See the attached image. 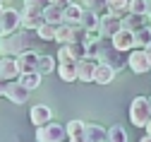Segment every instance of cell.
<instances>
[{
	"instance_id": "36",
	"label": "cell",
	"mask_w": 151,
	"mask_h": 142,
	"mask_svg": "<svg viewBox=\"0 0 151 142\" xmlns=\"http://www.w3.org/2000/svg\"><path fill=\"white\" fill-rule=\"evenodd\" d=\"M139 142H151V135H144V137H139Z\"/></svg>"
},
{
	"instance_id": "37",
	"label": "cell",
	"mask_w": 151,
	"mask_h": 142,
	"mask_svg": "<svg viewBox=\"0 0 151 142\" xmlns=\"http://www.w3.org/2000/svg\"><path fill=\"white\" fill-rule=\"evenodd\" d=\"M146 135H151V120H149V125H146Z\"/></svg>"
},
{
	"instance_id": "19",
	"label": "cell",
	"mask_w": 151,
	"mask_h": 142,
	"mask_svg": "<svg viewBox=\"0 0 151 142\" xmlns=\"http://www.w3.org/2000/svg\"><path fill=\"white\" fill-rule=\"evenodd\" d=\"M113 79H115V70H110L108 65L99 63L96 70H93V82H96V84H110Z\"/></svg>"
},
{
	"instance_id": "1",
	"label": "cell",
	"mask_w": 151,
	"mask_h": 142,
	"mask_svg": "<svg viewBox=\"0 0 151 142\" xmlns=\"http://www.w3.org/2000/svg\"><path fill=\"white\" fill-rule=\"evenodd\" d=\"M31 44H34V31H27V29H19L10 36H3L0 39V58H14L19 53L34 51Z\"/></svg>"
},
{
	"instance_id": "39",
	"label": "cell",
	"mask_w": 151,
	"mask_h": 142,
	"mask_svg": "<svg viewBox=\"0 0 151 142\" xmlns=\"http://www.w3.org/2000/svg\"><path fill=\"white\" fill-rule=\"evenodd\" d=\"M149 104H151V96H149Z\"/></svg>"
},
{
	"instance_id": "18",
	"label": "cell",
	"mask_w": 151,
	"mask_h": 142,
	"mask_svg": "<svg viewBox=\"0 0 151 142\" xmlns=\"http://www.w3.org/2000/svg\"><path fill=\"white\" fill-rule=\"evenodd\" d=\"M132 41H134V51H144L149 44H151V27H142L132 34Z\"/></svg>"
},
{
	"instance_id": "24",
	"label": "cell",
	"mask_w": 151,
	"mask_h": 142,
	"mask_svg": "<svg viewBox=\"0 0 151 142\" xmlns=\"http://www.w3.org/2000/svg\"><path fill=\"white\" fill-rule=\"evenodd\" d=\"M43 22H46V24H53V27H60V24H63V10L48 5V7L43 10Z\"/></svg>"
},
{
	"instance_id": "21",
	"label": "cell",
	"mask_w": 151,
	"mask_h": 142,
	"mask_svg": "<svg viewBox=\"0 0 151 142\" xmlns=\"http://www.w3.org/2000/svg\"><path fill=\"white\" fill-rule=\"evenodd\" d=\"M127 5H129V0H106V7L110 15H115L118 19H122L127 15Z\"/></svg>"
},
{
	"instance_id": "34",
	"label": "cell",
	"mask_w": 151,
	"mask_h": 142,
	"mask_svg": "<svg viewBox=\"0 0 151 142\" xmlns=\"http://www.w3.org/2000/svg\"><path fill=\"white\" fill-rule=\"evenodd\" d=\"M146 17L151 19V0H146Z\"/></svg>"
},
{
	"instance_id": "16",
	"label": "cell",
	"mask_w": 151,
	"mask_h": 142,
	"mask_svg": "<svg viewBox=\"0 0 151 142\" xmlns=\"http://www.w3.org/2000/svg\"><path fill=\"white\" fill-rule=\"evenodd\" d=\"M82 12H84L82 5L72 3L70 7L63 10V24H67V27H79V22H82Z\"/></svg>"
},
{
	"instance_id": "12",
	"label": "cell",
	"mask_w": 151,
	"mask_h": 142,
	"mask_svg": "<svg viewBox=\"0 0 151 142\" xmlns=\"http://www.w3.org/2000/svg\"><path fill=\"white\" fill-rule=\"evenodd\" d=\"M5 96L14 104H27L29 99V89L19 84V79H14V82H7V89H5Z\"/></svg>"
},
{
	"instance_id": "15",
	"label": "cell",
	"mask_w": 151,
	"mask_h": 142,
	"mask_svg": "<svg viewBox=\"0 0 151 142\" xmlns=\"http://www.w3.org/2000/svg\"><path fill=\"white\" fill-rule=\"evenodd\" d=\"M0 77L5 82H14L19 77V70H17V60L14 58H0Z\"/></svg>"
},
{
	"instance_id": "7",
	"label": "cell",
	"mask_w": 151,
	"mask_h": 142,
	"mask_svg": "<svg viewBox=\"0 0 151 142\" xmlns=\"http://www.w3.org/2000/svg\"><path fill=\"white\" fill-rule=\"evenodd\" d=\"M120 29H122V22H120L115 15L106 12V15L99 17V34H101V39H113Z\"/></svg>"
},
{
	"instance_id": "9",
	"label": "cell",
	"mask_w": 151,
	"mask_h": 142,
	"mask_svg": "<svg viewBox=\"0 0 151 142\" xmlns=\"http://www.w3.org/2000/svg\"><path fill=\"white\" fill-rule=\"evenodd\" d=\"M14 60H17V70H19V75H31V72H36L39 53H36V51H27V53H19Z\"/></svg>"
},
{
	"instance_id": "28",
	"label": "cell",
	"mask_w": 151,
	"mask_h": 142,
	"mask_svg": "<svg viewBox=\"0 0 151 142\" xmlns=\"http://www.w3.org/2000/svg\"><path fill=\"white\" fill-rule=\"evenodd\" d=\"M19 84H22V87H27V89L31 92V89H36V87L41 84V75H39V72H31V75H19Z\"/></svg>"
},
{
	"instance_id": "32",
	"label": "cell",
	"mask_w": 151,
	"mask_h": 142,
	"mask_svg": "<svg viewBox=\"0 0 151 142\" xmlns=\"http://www.w3.org/2000/svg\"><path fill=\"white\" fill-rule=\"evenodd\" d=\"M50 5H53V7H58V10H65V7L72 5V0H50Z\"/></svg>"
},
{
	"instance_id": "26",
	"label": "cell",
	"mask_w": 151,
	"mask_h": 142,
	"mask_svg": "<svg viewBox=\"0 0 151 142\" xmlns=\"http://www.w3.org/2000/svg\"><path fill=\"white\" fill-rule=\"evenodd\" d=\"M106 142H127V133L122 125H113L106 130Z\"/></svg>"
},
{
	"instance_id": "33",
	"label": "cell",
	"mask_w": 151,
	"mask_h": 142,
	"mask_svg": "<svg viewBox=\"0 0 151 142\" xmlns=\"http://www.w3.org/2000/svg\"><path fill=\"white\" fill-rule=\"evenodd\" d=\"M5 89H7V82L0 77V96H5Z\"/></svg>"
},
{
	"instance_id": "4",
	"label": "cell",
	"mask_w": 151,
	"mask_h": 142,
	"mask_svg": "<svg viewBox=\"0 0 151 142\" xmlns=\"http://www.w3.org/2000/svg\"><path fill=\"white\" fill-rule=\"evenodd\" d=\"M22 29V19H19V10H3L0 12V39L3 36H10L14 31H19Z\"/></svg>"
},
{
	"instance_id": "29",
	"label": "cell",
	"mask_w": 151,
	"mask_h": 142,
	"mask_svg": "<svg viewBox=\"0 0 151 142\" xmlns=\"http://www.w3.org/2000/svg\"><path fill=\"white\" fill-rule=\"evenodd\" d=\"M127 12H129V15H137V17H146V3H139V0H129Z\"/></svg>"
},
{
	"instance_id": "25",
	"label": "cell",
	"mask_w": 151,
	"mask_h": 142,
	"mask_svg": "<svg viewBox=\"0 0 151 142\" xmlns=\"http://www.w3.org/2000/svg\"><path fill=\"white\" fill-rule=\"evenodd\" d=\"M142 19H144V17H137V15H129V12H127V15L120 19V22H122V29H125V31H132V34H134L137 29L144 27V24H142Z\"/></svg>"
},
{
	"instance_id": "30",
	"label": "cell",
	"mask_w": 151,
	"mask_h": 142,
	"mask_svg": "<svg viewBox=\"0 0 151 142\" xmlns=\"http://www.w3.org/2000/svg\"><path fill=\"white\" fill-rule=\"evenodd\" d=\"M48 5H50V0H24V7L34 10V12H43Z\"/></svg>"
},
{
	"instance_id": "31",
	"label": "cell",
	"mask_w": 151,
	"mask_h": 142,
	"mask_svg": "<svg viewBox=\"0 0 151 142\" xmlns=\"http://www.w3.org/2000/svg\"><path fill=\"white\" fill-rule=\"evenodd\" d=\"M82 3L86 5L84 10H91V12H96L99 7H103V5H106V0H82Z\"/></svg>"
},
{
	"instance_id": "14",
	"label": "cell",
	"mask_w": 151,
	"mask_h": 142,
	"mask_svg": "<svg viewBox=\"0 0 151 142\" xmlns=\"http://www.w3.org/2000/svg\"><path fill=\"white\" fill-rule=\"evenodd\" d=\"M96 60H89V58H82L77 60V79L82 82H93V70H96Z\"/></svg>"
},
{
	"instance_id": "8",
	"label": "cell",
	"mask_w": 151,
	"mask_h": 142,
	"mask_svg": "<svg viewBox=\"0 0 151 142\" xmlns=\"http://www.w3.org/2000/svg\"><path fill=\"white\" fill-rule=\"evenodd\" d=\"M127 65H129V70L134 72V75H146V72H151V63H149V58H146L144 51H132L129 58H127Z\"/></svg>"
},
{
	"instance_id": "11",
	"label": "cell",
	"mask_w": 151,
	"mask_h": 142,
	"mask_svg": "<svg viewBox=\"0 0 151 142\" xmlns=\"http://www.w3.org/2000/svg\"><path fill=\"white\" fill-rule=\"evenodd\" d=\"M29 118H31V125L41 128V125L50 123V118H53V111H50L46 104H36V106H31V111H29Z\"/></svg>"
},
{
	"instance_id": "23",
	"label": "cell",
	"mask_w": 151,
	"mask_h": 142,
	"mask_svg": "<svg viewBox=\"0 0 151 142\" xmlns=\"http://www.w3.org/2000/svg\"><path fill=\"white\" fill-rule=\"evenodd\" d=\"M58 75L63 82H74L77 79V63H60L58 65Z\"/></svg>"
},
{
	"instance_id": "13",
	"label": "cell",
	"mask_w": 151,
	"mask_h": 142,
	"mask_svg": "<svg viewBox=\"0 0 151 142\" xmlns=\"http://www.w3.org/2000/svg\"><path fill=\"white\" fill-rule=\"evenodd\" d=\"M110 44H113V48H115V51H120V53L134 51V41H132V31H125V29H120L115 36H113V39H110Z\"/></svg>"
},
{
	"instance_id": "27",
	"label": "cell",
	"mask_w": 151,
	"mask_h": 142,
	"mask_svg": "<svg viewBox=\"0 0 151 142\" xmlns=\"http://www.w3.org/2000/svg\"><path fill=\"white\" fill-rule=\"evenodd\" d=\"M55 31H58V27H53V24H41L39 29H36V36L41 39V41H55Z\"/></svg>"
},
{
	"instance_id": "35",
	"label": "cell",
	"mask_w": 151,
	"mask_h": 142,
	"mask_svg": "<svg viewBox=\"0 0 151 142\" xmlns=\"http://www.w3.org/2000/svg\"><path fill=\"white\" fill-rule=\"evenodd\" d=\"M144 53H146V58H149V63H151V44H149V46L144 48Z\"/></svg>"
},
{
	"instance_id": "2",
	"label": "cell",
	"mask_w": 151,
	"mask_h": 142,
	"mask_svg": "<svg viewBox=\"0 0 151 142\" xmlns=\"http://www.w3.org/2000/svg\"><path fill=\"white\" fill-rule=\"evenodd\" d=\"M96 63H103L110 70L118 72V70H122L127 65V58H125V53L113 48L110 39H101V41H99V53H96Z\"/></svg>"
},
{
	"instance_id": "6",
	"label": "cell",
	"mask_w": 151,
	"mask_h": 142,
	"mask_svg": "<svg viewBox=\"0 0 151 142\" xmlns=\"http://www.w3.org/2000/svg\"><path fill=\"white\" fill-rule=\"evenodd\" d=\"M36 142H63L67 135H65V128L60 125V123H46V125H41V128H36Z\"/></svg>"
},
{
	"instance_id": "22",
	"label": "cell",
	"mask_w": 151,
	"mask_h": 142,
	"mask_svg": "<svg viewBox=\"0 0 151 142\" xmlns=\"http://www.w3.org/2000/svg\"><path fill=\"white\" fill-rule=\"evenodd\" d=\"M99 17H101V15L91 12V10H84V12H82V22H79V27H82L84 31H93V29H99Z\"/></svg>"
},
{
	"instance_id": "3",
	"label": "cell",
	"mask_w": 151,
	"mask_h": 142,
	"mask_svg": "<svg viewBox=\"0 0 151 142\" xmlns=\"http://www.w3.org/2000/svg\"><path fill=\"white\" fill-rule=\"evenodd\" d=\"M129 120L134 128H146L151 120V104L146 96H134L129 104Z\"/></svg>"
},
{
	"instance_id": "10",
	"label": "cell",
	"mask_w": 151,
	"mask_h": 142,
	"mask_svg": "<svg viewBox=\"0 0 151 142\" xmlns=\"http://www.w3.org/2000/svg\"><path fill=\"white\" fill-rule=\"evenodd\" d=\"M19 19H22V29L36 34V29L43 24V12H34V10H27V7H24V10L19 12Z\"/></svg>"
},
{
	"instance_id": "40",
	"label": "cell",
	"mask_w": 151,
	"mask_h": 142,
	"mask_svg": "<svg viewBox=\"0 0 151 142\" xmlns=\"http://www.w3.org/2000/svg\"><path fill=\"white\" fill-rule=\"evenodd\" d=\"M0 3H3V0H0Z\"/></svg>"
},
{
	"instance_id": "17",
	"label": "cell",
	"mask_w": 151,
	"mask_h": 142,
	"mask_svg": "<svg viewBox=\"0 0 151 142\" xmlns=\"http://www.w3.org/2000/svg\"><path fill=\"white\" fill-rule=\"evenodd\" d=\"M84 140L86 142H106V128L99 123H84Z\"/></svg>"
},
{
	"instance_id": "5",
	"label": "cell",
	"mask_w": 151,
	"mask_h": 142,
	"mask_svg": "<svg viewBox=\"0 0 151 142\" xmlns=\"http://www.w3.org/2000/svg\"><path fill=\"white\" fill-rule=\"evenodd\" d=\"M84 29L82 27H67V24H60L58 31H55V41L60 46H70V44H84Z\"/></svg>"
},
{
	"instance_id": "38",
	"label": "cell",
	"mask_w": 151,
	"mask_h": 142,
	"mask_svg": "<svg viewBox=\"0 0 151 142\" xmlns=\"http://www.w3.org/2000/svg\"><path fill=\"white\" fill-rule=\"evenodd\" d=\"M139 3H146V0H139Z\"/></svg>"
},
{
	"instance_id": "20",
	"label": "cell",
	"mask_w": 151,
	"mask_h": 142,
	"mask_svg": "<svg viewBox=\"0 0 151 142\" xmlns=\"http://www.w3.org/2000/svg\"><path fill=\"white\" fill-rule=\"evenodd\" d=\"M58 70V60H55L53 55H39V63H36V72H39L41 77L43 75H50Z\"/></svg>"
}]
</instances>
